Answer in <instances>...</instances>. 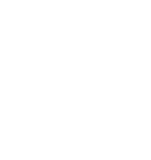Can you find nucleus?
Masks as SVG:
<instances>
[]
</instances>
